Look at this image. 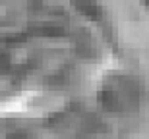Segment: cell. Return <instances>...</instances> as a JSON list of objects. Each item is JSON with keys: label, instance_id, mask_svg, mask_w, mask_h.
<instances>
[{"label": "cell", "instance_id": "1", "mask_svg": "<svg viewBox=\"0 0 149 139\" xmlns=\"http://www.w3.org/2000/svg\"><path fill=\"white\" fill-rule=\"evenodd\" d=\"M143 99V87L136 77L126 73H112L99 87V102L111 112L136 110Z\"/></svg>", "mask_w": 149, "mask_h": 139}, {"label": "cell", "instance_id": "2", "mask_svg": "<svg viewBox=\"0 0 149 139\" xmlns=\"http://www.w3.org/2000/svg\"><path fill=\"white\" fill-rule=\"evenodd\" d=\"M145 8H147V10H149V2H147V4H145Z\"/></svg>", "mask_w": 149, "mask_h": 139}]
</instances>
